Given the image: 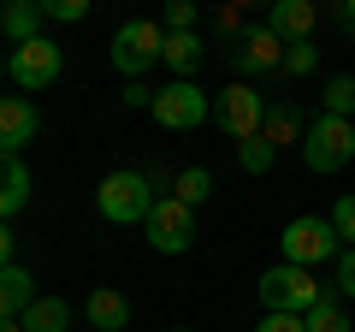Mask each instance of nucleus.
I'll list each match as a JSON object with an SVG mask.
<instances>
[{"mask_svg":"<svg viewBox=\"0 0 355 332\" xmlns=\"http://www.w3.org/2000/svg\"><path fill=\"white\" fill-rule=\"evenodd\" d=\"M331 291H338V285H320L314 267H296V261H279V267L261 273V303H266V315H308V308H320Z\"/></svg>","mask_w":355,"mask_h":332,"instance_id":"1","label":"nucleus"},{"mask_svg":"<svg viewBox=\"0 0 355 332\" xmlns=\"http://www.w3.org/2000/svg\"><path fill=\"white\" fill-rule=\"evenodd\" d=\"M154 202H160V196L148 190L142 172H107L101 190H95V208H101V219H113V226H142V219L154 214Z\"/></svg>","mask_w":355,"mask_h":332,"instance_id":"2","label":"nucleus"},{"mask_svg":"<svg viewBox=\"0 0 355 332\" xmlns=\"http://www.w3.org/2000/svg\"><path fill=\"white\" fill-rule=\"evenodd\" d=\"M302 160H308V172H343L355 160V125L338 113H320L302 137Z\"/></svg>","mask_w":355,"mask_h":332,"instance_id":"3","label":"nucleus"},{"mask_svg":"<svg viewBox=\"0 0 355 332\" xmlns=\"http://www.w3.org/2000/svg\"><path fill=\"white\" fill-rule=\"evenodd\" d=\"M279 249H284V261H296V267H320V261H338V256H343V238H338V226H331V219L302 214V219H291V226H284Z\"/></svg>","mask_w":355,"mask_h":332,"instance_id":"4","label":"nucleus"},{"mask_svg":"<svg viewBox=\"0 0 355 332\" xmlns=\"http://www.w3.org/2000/svg\"><path fill=\"white\" fill-rule=\"evenodd\" d=\"M214 125L225 131V137H237V142L261 137V125H266V95L254 90V83H225V95L214 101Z\"/></svg>","mask_w":355,"mask_h":332,"instance_id":"5","label":"nucleus"},{"mask_svg":"<svg viewBox=\"0 0 355 332\" xmlns=\"http://www.w3.org/2000/svg\"><path fill=\"white\" fill-rule=\"evenodd\" d=\"M154 60H166V30L148 24V18H130L113 36V72H125V83H130V77H142Z\"/></svg>","mask_w":355,"mask_h":332,"instance_id":"6","label":"nucleus"},{"mask_svg":"<svg viewBox=\"0 0 355 332\" xmlns=\"http://www.w3.org/2000/svg\"><path fill=\"white\" fill-rule=\"evenodd\" d=\"M142 231H148V243L160 249V256H184V249L196 243V208L178 202V196H160L154 214L142 219Z\"/></svg>","mask_w":355,"mask_h":332,"instance_id":"7","label":"nucleus"},{"mask_svg":"<svg viewBox=\"0 0 355 332\" xmlns=\"http://www.w3.org/2000/svg\"><path fill=\"white\" fill-rule=\"evenodd\" d=\"M6 77H12L24 95H36V90H48L53 77H60V42H48V36H36V42H18L12 53H6Z\"/></svg>","mask_w":355,"mask_h":332,"instance_id":"8","label":"nucleus"},{"mask_svg":"<svg viewBox=\"0 0 355 332\" xmlns=\"http://www.w3.org/2000/svg\"><path fill=\"white\" fill-rule=\"evenodd\" d=\"M207 113H214V101L196 90V77H172V83L154 95V119H160L166 131H196Z\"/></svg>","mask_w":355,"mask_h":332,"instance_id":"9","label":"nucleus"},{"mask_svg":"<svg viewBox=\"0 0 355 332\" xmlns=\"http://www.w3.org/2000/svg\"><path fill=\"white\" fill-rule=\"evenodd\" d=\"M36 131H42V113H36L30 95H6L0 101V149L6 154H24L36 142Z\"/></svg>","mask_w":355,"mask_h":332,"instance_id":"10","label":"nucleus"},{"mask_svg":"<svg viewBox=\"0 0 355 332\" xmlns=\"http://www.w3.org/2000/svg\"><path fill=\"white\" fill-rule=\"evenodd\" d=\"M83 320L95 332H125L130 326V297L113 291V285H95V291L83 297Z\"/></svg>","mask_w":355,"mask_h":332,"instance_id":"11","label":"nucleus"},{"mask_svg":"<svg viewBox=\"0 0 355 332\" xmlns=\"http://www.w3.org/2000/svg\"><path fill=\"white\" fill-rule=\"evenodd\" d=\"M284 48H291V42H284V36H272V24L249 30V36H243V48H237L243 77H261V72H272V65H284Z\"/></svg>","mask_w":355,"mask_h":332,"instance_id":"12","label":"nucleus"},{"mask_svg":"<svg viewBox=\"0 0 355 332\" xmlns=\"http://www.w3.org/2000/svg\"><path fill=\"white\" fill-rule=\"evenodd\" d=\"M314 18H320V6L314 0H272V36H284V42H308L314 36Z\"/></svg>","mask_w":355,"mask_h":332,"instance_id":"13","label":"nucleus"},{"mask_svg":"<svg viewBox=\"0 0 355 332\" xmlns=\"http://www.w3.org/2000/svg\"><path fill=\"white\" fill-rule=\"evenodd\" d=\"M36 303V279H30L18 261L0 267V320H24V308Z\"/></svg>","mask_w":355,"mask_h":332,"instance_id":"14","label":"nucleus"},{"mask_svg":"<svg viewBox=\"0 0 355 332\" xmlns=\"http://www.w3.org/2000/svg\"><path fill=\"white\" fill-rule=\"evenodd\" d=\"M202 60H207V48H202L196 30H166V65H172V77H196Z\"/></svg>","mask_w":355,"mask_h":332,"instance_id":"15","label":"nucleus"},{"mask_svg":"<svg viewBox=\"0 0 355 332\" xmlns=\"http://www.w3.org/2000/svg\"><path fill=\"white\" fill-rule=\"evenodd\" d=\"M42 18H48V13H42V0H6L0 30H6V42L18 48V42H36L42 36Z\"/></svg>","mask_w":355,"mask_h":332,"instance_id":"16","label":"nucleus"},{"mask_svg":"<svg viewBox=\"0 0 355 332\" xmlns=\"http://www.w3.org/2000/svg\"><path fill=\"white\" fill-rule=\"evenodd\" d=\"M261 137H266V142H279V149H284V142H302L308 131H302V113H296V101H272V107H266Z\"/></svg>","mask_w":355,"mask_h":332,"instance_id":"17","label":"nucleus"},{"mask_svg":"<svg viewBox=\"0 0 355 332\" xmlns=\"http://www.w3.org/2000/svg\"><path fill=\"white\" fill-rule=\"evenodd\" d=\"M24 202H30V166L18 160V154H6V179H0V214H6V219L24 214Z\"/></svg>","mask_w":355,"mask_h":332,"instance_id":"18","label":"nucleus"},{"mask_svg":"<svg viewBox=\"0 0 355 332\" xmlns=\"http://www.w3.org/2000/svg\"><path fill=\"white\" fill-rule=\"evenodd\" d=\"M71 326V303L65 297H36L24 308V332H65Z\"/></svg>","mask_w":355,"mask_h":332,"instance_id":"19","label":"nucleus"},{"mask_svg":"<svg viewBox=\"0 0 355 332\" xmlns=\"http://www.w3.org/2000/svg\"><path fill=\"white\" fill-rule=\"evenodd\" d=\"M320 113H338V119L355 113V77H349V72H338L326 90H320Z\"/></svg>","mask_w":355,"mask_h":332,"instance_id":"20","label":"nucleus"},{"mask_svg":"<svg viewBox=\"0 0 355 332\" xmlns=\"http://www.w3.org/2000/svg\"><path fill=\"white\" fill-rule=\"evenodd\" d=\"M172 196L178 202H207V196H214V172H207V166H184V172H178V184H172Z\"/></svg>","mask_w":355,"mask_h":332,"instance_id":"21","label":"nucleus"},{"mask_svg":"<svg viewBox=\"0 0 355 332\" xmlns=\"http://www.w3.org/2000/svg\"><path fill=\"white\" fill-rule=\"evenodd\" d=\"M237 160H243V172H272V160H279V142H266V137H249L237 149Z\"/></svg>","mask_w":355,"mask_h":332,"instance_id":"22","label":"nucleus"},{"mask_svg":"<svg viewBox=\"0 0 355 332\" xmlns=\"http://www.w3.org/2000/svg\"><path fill=\"white\" fill-rule=\"evenodd\" d=\"M308 332H355V326H349V315H343V308L326 297L320 308H308Z\"/></svg>","mask_w":355,"mask_h":332,"instance_id":"23","label":"nucleus"},{"mask_svg":"<svg viewBox=\"0 0 355 332\" xmlns=\"http://www.w3.org/2000/svg\"><path fill=\"white\" fill-rule=\"evenodd\" d=\"M314 60H320L314 42H291V48H284V72H291V77H308V72H314Z\"/></svg>","mask_w":355,"mask_h":332,"instance_id":"24","label":"nucleus"},{"mask_svg":"<svg viewBox=\"0 0 355 332\" xmlns=\"http://www.w3.org/2000/svg\"><path fill=\"white\" fill-rule=\"evenodd\" d=\"M42 13H48L53 24H83V18H89V0H42Z\"/></svg>","mask_w":355,"mask_h":332,"instance_id":"25","label":"nucleus"},{"mask_svg":"<svg viewBox=\"0 0 355 332\" xmlns=\"http://www.w3.org/2000/svg\"><path fill=\"white\" fill-rule=\"evenodd\" d=\"M331 226H338V238L355 249V196H338V208H331Z\"/></svg>","mask_w":355,"mask_h":332,"instance_id":"26","label":"nucleus"},{"mask_svg":"<svg viewBox=\"0 0 355 332\" xmlns=\"http://www.w3.org/2000/svg\"><path fill=\"white\" fill-rule=\"evenodd\" d=\"M166 30H196V0H166Z\"/></svg>","mask_w":355,"mask_h":332,"instance_id":"27","label":"nucleus"},{"mask_svg":"<svg viewBox=\"0 0 355 332\" xmlns=\"http://www.w3.org/2000/svg\"><path fill=\"white\" fill-rule=\"evenodd\" d=\"M254 332H308V315H266Z\"/></svg>","mask_w":355,"mask_h":332,"instance_id":"28","label":"nucleus"},{"mask_svg":"<svg viewBox=\"0 0 355 332\" xmlns=\"http://www.w3.org/2000/svg\"><path fill=\"white\" fill-rule=\"evenodd\" d=\"M154 95H160V90H148L142 77H130V83H125V107H148V113H154Z\"/></svg>","mask_w":355,"mask_h":332,"instance_id":"29","label":"nucleus"},{"mask_svg":"<svg viewBox=\"0 0 355 332\" xmlns=\"http://www.w3.org/2000/svg\"><path fill=\"white\" fill-rule=\"evenodd\" d=\"M338 291L355 297V249H343V256H338Z\"/></svg>","mask_w":355,"mask_h":332,"instance_id":"30","label":"nucleus"},{"mask_svg":"<svg viewBox=\"0 0 355 332\" xmlns=\"http://www.w3.org/2000/svg\"><path fill=\"white\" fill-rule=\"evenodd\" d=\"M338 24L349 30V36H355V0H338Z\"/></svg>","mask_w":355,"mask_h":332,"instance_id":"31","label":"nucleus"},{"mask_svg":"<svg viewBox=\"0 0 355 332\" xmlns=\"http://www.w3.org/2000/svg\"><path fill=\"white\" fill-rule=\"evenodd\" d=\"M0 332H24V320H0Z\"/></svg>","mask_w":355,"mask_h":332,"instance_id":"32","label":"nucleus"},{"mask_svg":"<svg viewBox=\"0 0 355 332\" xmlns=\"http://www.w3.org/2000/svg\"><path fill=\"white\" fill-rule=\"evenodd\" d=\"M178 332H184V326H178Z\"/></svg>","mask_w":355,"mask_h":332,"instance_id":"33","label":"nucleus"}]
</instances>
